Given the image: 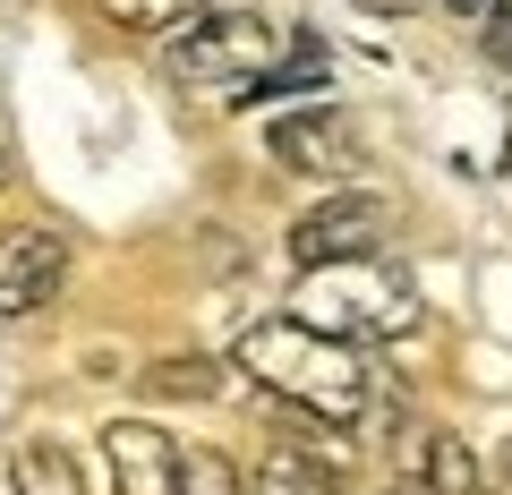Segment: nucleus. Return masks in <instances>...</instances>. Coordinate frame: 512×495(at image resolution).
Segmentation results:
<instances>
[{
  "mask_svg": "<svg viewBox=\"0 0 512 495\" xmlns=\"http://www.w3.org/2000/svg\"><path fill=\"white\" fill-rule=\"evenodd\" d=\"M239 367H248L274 402L308 410V419H325V427H359L367 419V359H359V342L308 325V316H265V325H248L239 333Z\"/></svg>",
  "mask_w": 512,
  "mask_h": 495,
  "instance_id": "obj_1",
  "label": "nucleus"
},
{
  "mask_svg": "<svg viewBox=\"0 0 512 495\" xmlns=\"http://www.w3.org/2000/svg\"><path fill=\"white\" fill-rule=\"evenodd\" d=\"M299 316L325 333H342V342H402L410 325H419V291H410L402 265L376 257H333V265H299Z\"/></svg>",
  "mask_w": 512,
  "mask_h": 495,
  "instance_id": "obj_2",
  "label": "nucleus"
},
{
  "mask_svg": "<svg viewBox=\"0 0 512 495\" xmlns=\"http://www.w3.org/2000/svg\"><path fill=\"white\" fill-rule=\"evenodd\" d=\"M171 77L197 94H222V103H248L256 77L282 60V26L256 18V9H231V18H205V26H180L171 35Z\"/></svg>",
  "mask_w": 512,
  "mask_h": 495,
  "instance_id": "obj_3",
  "label": "nucleus"
},
{
  "mask_svg": "<svg viewBox=\"0 0 512 495\" xmlns=\"http://www.w3.org/2000/svg\"><path fill=\"white\" fill-rule=\"evenodd\" d=\"M384 239H393V205L384 197H325L316 214H299L291 231V265H333V257H376Z\"/></svg>",
  "mask_w": 512,
  "mask_h": 495,
  "instance_id": "obj_4",
  "label": "nucleus"
},
{
  "mask_svg": "<svg viewBox=\"0 0 512 495\" xmlns=\"http://www.w3.org/2000/svg\"><path fill=\"white\" fill-rule=\"evenodd\" d=\"M69 282V239L52 222H18V231H0V316H35L60 299Z\"/></svg>",
  "mask_w": 512,
  "mask_h": 495,
  "instance_id": "obj_5",
  "label": "nucleus"
},
{
  "mask_svg": "<svg viewBox=\"0 0 512 495\" xmlns=\"http://www.w3.org/2000/svg\"><path fill=\"white\" fill-rule=\"evenodd\" d=\"M180 461H188V453H180L154 419H111V427H103L111 495H180Z\"/></svg>",
  "mask_w": 512,
  "mask_h": 495,
  "instance_id": "obj_6",
  "label": "nucleus"
},
{
  "mask_svg": "<svg viewBox=\"0 0 512 495\" xmlns=\"http://www.w3.org/2000/svg\"><path fill=\"white\" fill-rule=\"evenodd\" d=\"M265 146H274L282 171H308V180H342V171H359V129H350L342 111H282Z\"/></svg>",
  "mask_w": 512,
  "mask_h": 495,
  "instance_id": "obj_7",
  "label": "nucleus"
},
{
  "mask_svg": "<svg viewBox=\"0 0 512 495\" xmlns=\"http://www.w3.org/2000/svg\"><path fill=\"white\" fill-rule=\"evenodd\" d=\"M393 461H402L410 495H470L478 487V461H470V444H461L453 427H410Z\"/></svg>",
  "mask_w": 512,
  "mask_h": 495,
  "instance_id": "obj_8",
  "label": "nucleus"
},
{
  "mask_svg": "<svg viewBox=\"0 0 512 495\" xmlns=\"http://www.w3.org/2000/svg\"><path fill=\"white\" fill-rule=\"evenodd\" d=\"M9 487H18V495H86V478H77L69 444H52V436H26L18 453H9Z\"/></svg>",
  "mask_w": 512,
  "mask_h": 495,
  "instance_id": "obj_9",
  "label": "nucleus"
},
{
  "mask_svg": "<svg viewBox=\"0 0 512 495\" xmlns=\"http://www.w3.org/2000/svg\"><path fill=\"white\" fill-rule=\"evenodd\" d=\"M248 495H333V461L325 453H299V444H274L265 470L248 478Z\"/></svg>",
  "mask_w": 512,
  "mask_h": 495,
  "instance_id": "obj_10",
  "label": "nucleus"
},
{
  "mask_svg": "<svg viewBox=\"0 0 512 495\" xmlns=\"http://www.w3.org/2000/svg\"><path fill=\"white\" fill-rule=\"evenodd\" d=\"M111 26H128V35H171V26H188V18H205L214 0H94Z\"/></svg>",
  "mask_w": 512,
  "mask_h": 495,
  "instance_id": "obj_11",
  "label": "nucleus"
},
{
  "mask_svg": "<svg viewBox=\"0 0 512 495\" xmlns=\"http://www.w3.org/2000/svg\"><path fill=\"white\" fill-rule=\"evenodd\" d=\"M146 385L154 393H180V402H214V393H222V367L214 359H163Z\"/></svg>",
  "mask_w": 512,
  "mask_h": 495,
  "instance_id": "obj_12",
  "label": "nucleus"
},
{
  "mask_svg": "<svg viewBox=\"0 0 512 495\" xmlns=\"http://www.w3.org/2000/svg\"><path fill=\"white\" fill-rule=\"evenodd\" d=\"M180 495H248V478H239L222 453H188L180 461Z\"/></svg>",
  "mask_w": 512,
  "mask_h": 495,
  "instance_id": "obj_13",
  "label": "nucleus"
},
{
  "mask_svg": "<svg viewBox=\"0 0 512 495\" xmlns=\"http://www.w3.org/2000/svg\"><path fill=\"white\" fill-rule=\"evenodd\" d=\"M495 18H504V26H512V0H495Z\"/></svg>",
  "mask_w": 512,
  "mask_h": 495,
  "instance_id": "obj_14",
  "label": "nucleus"
},
{
  "mask_svg": "<svg viewBox=\"0 0 512 495\" xmlns=\"http://www.w3.org/2000/svg\"><path fill=\"white\" fill-rule=\"evenodd\" d=\"M376 495H410V487H376Z\"/></svg>",
  "mask_w": 512,
  "mask_h": 495,
  "instance_id": "obj_15",
  "label": "nucleus"
},
{
  "mask_svg": "<svg viewBox=\"0 0 512 495\" xmlns=\"http://www.w3.org/2000/svg\"><path fill=\"white\" fill-rule=\"evenodd\" d=\"M470 495H487V487H470Z\"/></svg>",
  "mask_w": 512,
  "mask_h": 495,
  "instance_id": "obj_16",
  "label": "nucleus"
}]
</instances>
